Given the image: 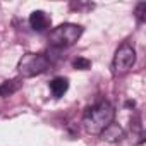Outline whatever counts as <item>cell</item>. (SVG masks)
Wrapping results in <instances>:
<instances>
[{
  "mask_svg": "<svg viewBox=\"0 0 146 146\" xmlns=\"http://www.w3.org/2000/svg\"><path fill=\"white\" fill-rule=\"evenodd\" d=\"M113 117H115V108L108 102H98L84 112L83 127L88 134L100 136L113 122Z\"/></svg>",
  "mask_w": 146,
  "mask_h": 146,
  "instance_id": "cell-1",
  "label": "cell"
},
{
  "mask_svg": "<svg viewBox=\"0 0 146 146\" xmlns=\"http://www.w3.org/2000/svg\"><path fill=\"white\" fill-rule=\"evenodd\" d=\"M83 35V28L78 26V24H70V23H65V24H60L57 28H53L48 35V41L52 46H57V48H67V46H72Z\"/></svg>",
  "mask_w": 146,
  "mask_h": 146,
  "instance_id": "cell-2",
  "label": "cell"
},
{
  "mask_svg": "<svg viewBox=\"0 0 146 146\" xmlns=\"http://www.w3.org/2000/svg\"><path fill=\"white\" fill-rule=\"evenodd\" d=\"M48 67H50V60L43 53H26L23 55L17 65L21 78H35L38 74H43Z\"/></svg>",
  "mask_w": 146,
  "mask_h": 146,
  "instance_id": "cell-3",
  "label": "cell"
},
{
  "mask_svg": "<svg viewBox=\"0 0 146 146\" xmlns=\"http://www.w3.org/2000/svg\"><path fill=\"white\" fill-rule=\"evenodd\" d=\"M136 62V50L131 43H122L112 60V74L113 76H122L134 65Z\"/></svg>",
  "mask_w": 146,
  "mask_h": 146,
  "instance_id": "cell-4",
  "label": "cell"
},
{
  "mask_svg": "<svg viewBox=\"0 0 146 146\" xmlns=\"http://www.w3.org/2000/svg\"><path fill=\"white\" fill-rule=\"evenodd\" d=\"M50 24H52V19H50V16L45 11H33L31 12V16H29V26L35 31H38V33L46 31L50 28Z\"/></svg>",
  "mask_w": 146,
  "mask_h": 146,
  "instance_id": "cell-5",
  "label": "cell"
},
{
  "mask_svg": "<svg viewBox=\"0 0 146 146\" xmlns=\"http://www.w3.org/2000/svg\"><path fill=\"white\" fill-rule=\"evenodd\" d=\"M102 139L103 141H110V143H119V141H122L124 137H125V134H124V131H122V127L120 125H117V124H110L102 134Z\"/></svg>",
  "mask_w": 146,
  "mask_h": 146,
  "instance_id": "cell-6",
  "label": "cell"
},
{
  "mask_svg": "<svg viewBox=\"0 0 146 146\" xmlns=\"http://www.w3.org/2000/svg\"><path fill=\"white\" fill-rule=\"evenodd\" d=\"M67 90H69V79H67V78L58 76V78H53V79L50 81V91H52L53 98L64 96V93H65Z\"/></svg>",
  "mask_w": 146,
  "mask_h": 146,
  "instance_id": "cell-7",
  "label": "cell"
},
{
  "mask_svg": "<svg viewBox=\"0 0 146 146\" xmlns=\"http://www.w3.org/2000/svg\"><path fill=\"white\" fill-rule=\"evenodd\" d=\"M23 86L21 83V78H16V79H11V81H4L0 84V96L2 98H7L11 95H14L16 91H19Z\"/></svg>",
  "mask_w": 146,
  "mask_h": 146,
  "instance_id": "cell-8",
  "label": "cell"
},
{
  "mask_svg": "<svg viewBox=\"0 0 146 146\" xmlns=\"http://www.w3.org/2000/svg\"><path fill=\"white\" fill-rule=\"evenodd\" d=\"M72 65H74V69H79V70H86L91 67V60L84 58V57H78L74 62H72Z\"/></svg>",
  "mask_w": 146,
  "mask_h": 146,
  "instance_id": "cell-9",
  "label": "cell"
},
{
  "mask_svg": "<svg viewBox=\"0 0 146 146\" xmlns=\"http://www.w3.org/2000/svg\"><path fill=\"white\" fill-rule=\"evenodd\" d=\"M144 11H146V4H144V2H139V4L136 5V11H134V14H136V19H137L139 23H144V19H146V16H144Z\"/></svg>",
  "mask_w": 146,
  "mask_h": 146,
  "instance_id": "cell-10",
  "label": "cell"
}]
</instances>
